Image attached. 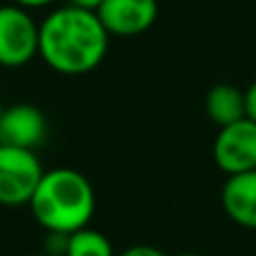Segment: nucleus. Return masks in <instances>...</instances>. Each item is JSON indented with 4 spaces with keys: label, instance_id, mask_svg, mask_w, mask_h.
<instances>
[{
    "label": "nucleus",
    "instance_id": "nucleus-12",
    "mask_svg": "<svg viewBox=\"0 0 256 256\" xmlns=\"http://www.w3.org/2000/svg\"><path fill=\"white\" fill-rule=\"evenodd\" d=\"M245 115L256 122V81L245 90Z\"/></svg>",
    "mask_w": 256,
    "mask_h": 256
},
{
    "label": "nucleus",
    "instance_id": "nucleus-15",
    "mask_svg": "<svg viewBox=\"0 0 256 256\" xmlns=\"http://www.w3.org/2000/svg\"><path fill=\"white\" fill-rule=\"evenodd\" d=\"M178 256H200V254H196V252H184V254H178Z\"/></svg>",
    "mask_w": 256,
    "mask_h": 256
},
{
    "label": "nucleus",
    "instance_id": "nucleus-11",
    "mask_svg": "<svg viewBox=\"0 0 256 256\" xmlns=\"http://www.w3.org/2000/svg\"><path fill=\"white\" fill-rule=\"evenodd\" d=\"M120 256H166L162 250L153 248V245H132V248L124 250Z\"/></svg>",
    "mask_w": 256,
    "mask_h": 256
},
{
    "label": "nucleus",
    "instance_id": "nucleus-8",
    "mask_svg": "<svg viewBox=\"0 0 256 256\" xmlns=\"http://www.w3.org/2000/svg\"><path fill=\"white\" fill-rule=\"evenodd\" d=\"M222 209L245 230H256V168L230 176L222 184Z\"/></svg>",
    "mask_w": 256,
    "mask_h": 256
},
{
    "label": "nucleus",
    "instance_id": "nucleus-1",
    "mask_svg": "<svg viewBox=\"0 0 256 256\" xmlns=\"http://www.w3.org/2000/svg\"><path fill=\"white\" fill-rule=\"evenodd\" d=\"M110 34L84 7H58L38 25V56L58 74H88L108 54Z\"/></svg>",
    "mask_w": 256,
    "mask_h": 256
},
{
    "label": "nucleus",
    "instance_id": "nucleus-13",
    "mask_svg": "<svg viewBox=\"0 0 256 256\" xmlns=\"http://www.w3.org/2000/svg\"><path fill=\"white\" fill-rule=\"evenodd\" d=\"M54 0H14V4H18V7H22V9H43V7H48V4H52Z\"/></svg>",
    "mask_w": 256,
    "mask_h": 256
},
{
    "label": "nucleus",
    "instance_id": "nucleus-9",
    "mask_svg": "<svg viewBox=\"0 0 256 256\" xmlns=\"http://www.w3.org/2000/svg\"><path fill=\"white\" fill-rule=\"evenodd\" d=\"M204 108H207V115L212 117V122H216L220 128L248 117L245 115V92L230 84L214 86L207 92Z\"/></svg>",
    "mask_w": 256,
    "mask_h": 256
},
{
    "label": "nucleus",
    "instance_id": "nucleus-3",
    "mask_svg": "<svg viewBox=\"0 0 256 256\" xmlns=\"http://www.w3.org/2000/svg\"><path fill=\"white\" fill-rule=\"evenodd\" d=\"M43 173L45 171L36 150L0 144V204L2 207L30 204Z\"/></svg>",
    "mask_w": 256,
    "mask_h": 256
},
{
    "label": "nucleus",
    "instance_id": "nucleus-6",
    "mask_svg": "<svg viewBox=\"0 0 256 256\" xmlns=\"http://www.w3.org/2000/svg\"><path fill=\"white\" fill-rule=\"evenodd\" d=\"M94 14L110 36H137L158 20V0H104Z\"/></svg>",
    "mask_w": 256,
    "mask_h": 256
},
{
    "label": "nucleus",
    "instance_id": "nucleus-5",
    "mask_svg": "<svg viewBox=\"0 0 256 256\" xmlns=\"http://www.w3.org/2000/svg\"><path fill=\"white\" fill-rule=\"evenodd\" d=\"M214 160L227 176L256 168V122L250 117L222 126L214 142Z\"/></svg>",
    "mask_w": 256,
    "mask_h": 256
},
{
    "label": "nucleus",
    "instance_id": "nucleus-14",
    "mask_svg": "<svg viewBox=\"0 0 256 256\" xmlns=\"http://www.w3.org/2000/svg\"><path fill=\"white\" fill-rule=\"evenodd\" d=\"M102 2H104V0H70V4H74V7L90 9V12H97V7Z\"/></svg>",
    "mask_w": 256,
    "mask_h": 256
},
{
    "label": "nucleus",
    "instance_id": "nucleus-10",
    "mask_svg": "<svg viewBox=\"0 0 256 256\" xmlns=\"http://www.w3.org/2000/svg\"><path fill=\"white\" fill-rule=\"evenodd\" d=\"M66 256H115V250L106 234L84 227V230L70 234Z\"/></svg>",
    "mask_w": 256,
    "mask_h": 256
},
{
    "label": "nucleus",
    "instance_id": "nucleus-4",
    "mask_svg": "<svg viewBox=\"0 0 256 256\" xmlns=\"http://www.w3.org/2000/svg\"><path fill=\"white\" fill-rule=\"evenodd\" d=\"M38 56V22L18 4L0 7V66L22 68Z\"/></svg>",
    "mask_w": 256,
    "mask_h": 256
},
{
    "label": "nucleus",
    "instance_id": "nucleus-2",
    "mask_svg": "<svg viewBox=\"0 0 256 256\" xmlns=\"http://www.w3.org/2000/svg\"><path fill=\"white\" fill-rule=\"evenodd\" d=\"M94 189L84 173L74 168L45 171L30 200L36 222L45 232L74 234L88 227L94 214Z\"/></svg>",
    "mask_w": 256,
    "mask_h": 256
},
{
    "label": "nucleus",
    "instance_id": "nucleus-7",
    "mask_svg": "<svg viewBox=\"0 0 256 256\" xmlns=\"http://www.w3.org/2000/svg\"><path fill=\"white\" fill-rule=\"evenodd\" d=\"M48 137V120L32 104H14L0 110V144L36 150Z\"/></svg>",
    "mask_w": 256,
    "mask_h": 256
},
{
    "label": "nucleus",
    "instance_id": "nucleus-16",
    "mask_svg": "<svg viewBox=\"0 0 256 256\" xmlns=\"http://www.w3.org/2000/svg\"><path fill=\"white\" fill-rule=\"evenodd\" d=\"M30 256H52V254H48V252H40V254H30Z\"/></svg>",
    "mask_w": 256,
    "mask_h": 256
}]
</instances>
